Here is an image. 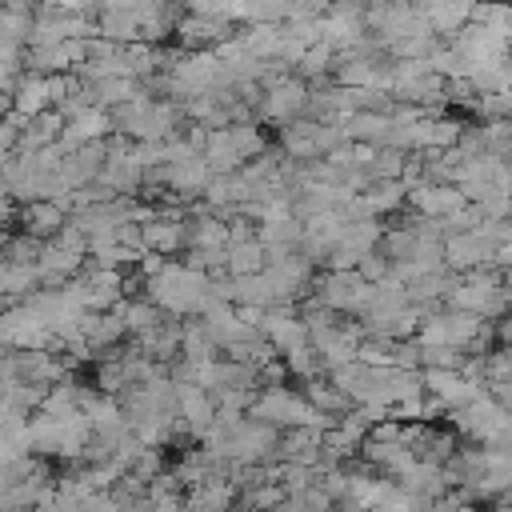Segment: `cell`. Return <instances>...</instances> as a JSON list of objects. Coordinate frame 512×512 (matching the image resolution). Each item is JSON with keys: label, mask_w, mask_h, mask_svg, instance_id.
Listing matches in <instances>:
<instances>
[{"label": "cell", "mask_w": 512, "mask_h": 512, "mask_svg": "<svg viewBox=\"0 0 512 512\" xmlns=\"http://www.w3.org/2000/svg\"><path fill=\"white\" fill-rule=\"evenodd\" d=\"M260 332L276 348V356H292V352L308 348V324L296 308H268L260 320Z\"/></svg>", "instance_id": "8992f818"}, {"label": "cell", "mask_w": 512, "mask_h": 512, "mask_svg": "<svg viewBox=\"0 0 512 512\" xmlns=\"http://www.w3.org/2000/svg\"><path fill=\"white\" fill-rule=\"evenodd\" d=\"M12 116V92H0V120Z\"/></svg>", "instance_id": "e0dca14e"}, {"label": "cell", "mask_w": 512, "mask_h": 512, "mask_svg": "<svg viewBox=\"0 0 512 512\" xmlns=\"http://www.w3.org/2000/svg\"><path fill=\"white\" fill-rule=\"evenodd\" d=\"M364 296H368V280H364L356 268H328V272L312 284V300H320L324 308H332V312H340V316L360 312Z\"/></svg>", "instance_id": "5b68a950"}, {"label": "cell", "mask_w": 512, "mask_h": 512, "mask_svg": "<svg viewBox=\"0 0 512 512\" xmlns=\"http://www.w3.org/2000/svg\"><path fill=\"white\" fill-rule=\"evenodd\" d=\"M144 296L168 316H204V308L216 300L212 296V276L192 268L188 260H168L156 276H148Z\"/></svg>", "instance_id": "6da1fadb"}, {"label": "cell", "mask_w": 512, "mask_h": 512, "mask_svg": "<svg viewBox=\"0 0 512 512\" xmlns=\"http://www.w3.org/2000/svg\"><path fill=\"white\" fill-rule=\"evenodd\" d=\"M96 28L104 40L112 44H136L140 40V12H128V8H104L96 16Z\"/></svg>", "instance_id": "4fadbf2b"}, {"label": "cell", "mask_w": 512, "mask_h": 512, "mask_svg": "<svg viewBox=\"0 0 512 512\" xmlns=\"http://www.w3.org/2000/svg\"><path fill=\"white\" fill-rule=\"evenodd\" d=\"M16 224H20V232H28V236L48 244L68 228V212L56 200H32V204L16 208Z\"/></svg>", "instance_id": "52a82bcc"}, {"label": "cell", "mask_w": 512, "mask_h": 512, "mask_svg": "<svg viewBox=\"0 0 512 512\" xmlns=\"http://www.w3.org/2000/svg\"><path fill=\"white\" fill-rule=\"evenodd\" d=\"M260 88H264V92H260L256 112H260L264 120L288 128V124H296V120L308 116V96H312V92H308V84H304L300 76H288V68H272Z\"/></svg>", "instance_id": "7a4b0ae2"}, {"label": "cell", "mask_w": 512, "mask_h": 512, "mask_svg": "<svg viewBox=\"0 0 512 512\" xmlns=\"http://www.w3.org/2000/svg\"><path fill=\"white\" fill-rule=\"evenodd\" d=\"M32 20H36V16H24V12H12V8H0V40H12V44H24V48H28Z\"/></svg>", "instance_id": "2e32d148"}, {"label": "cell", "mask_w": 512, "mask_h": 512, "mask_svg": "<svg viewBox=\"0 0 512 512\" xmlns=\"http://www.w3.org/2000/svg\"><path fill=\"white\" fill-rule=\"evenodd\" d=\"M0 344L12 352H36V348L52 352V332L28 300H16L0 308Z\"/></svg>", "instance_id": "277c9868"}, {"label": "cell", "mask_w": 512, "mask_h": 512, "mask_svg": "<svg viewBox=\"0 0 512 512\" xmlns=\"http://www.w3.org/2000/svg\"><path fill=\"white\" fill-rule=\"evenodd\" d=\"M112 312L120 316V324H124V332H128V336H144L148 328H156V324L168 316V312H160L148 296H128V300H120Z\"/></svg>", "instance_id": "7c38bea8"}, {"label": "cell", "mask_w": 512, "mask_h": 512, "mask_svg": "<svg viewBox=\"0 0 512 512\" xmlns=\"http://www.w3.org/2000/svg\"><path fill=\"white\" fill-rule=\"evenodd\" d=\"M228 28L232 24H224V20H208V16H188L184 12L172 36L180 40L184 52H212V48H220L228 40Z\"/></svg>", "instance_id": "ba28073f"}, {"label": "cell", "mask_w": 512, "mask_h": 512, "mask_svg": "<svg viewBox=\"0 0 512 512\" xmlns=\"http://www.w3.org/2000/svg\"><path fill=\"white\" fill-rule=\"evenodd\" d=\"M40 252H44V240H36V236H28V232H16V236H8L0 260H12V264H40Z\"/></svg>", "instance_id": "9a60e30c"}, {"label": "cell", "mask_w": 512, "mask_h": 512, "mask_svg": "<svg viewBox=\"0 0 512 512\" xmlns=\"http://www.w3.org/2000/svg\"><path fill=\"white\" fill-rule=\"evenodd\" d=\"M512 288H504V280L496 276V272H468V276H460L456 280V288L448 292V308H460V312H472V316H480V320H488V316H500L504 308H508V296Z\"/></svg>", "instance_id": "3957f363"}, {"label": "cell", "mask_w": 512, "mask_h": 512, "mask_svg": "<svg viewBox=\"0 0 512 512\" xmlns=\"http://www.w3.org/2000/svg\"><path fill=\"white\" fill-rule=\"evenodd\" d=\"M4 244H8V232H4V224H0V252H4Z\"/></svg>", "instance_id": "ac0fdd59"}, {"label": "cell", "mask_w": 512, "mask_h": 512, "mask_svg": "<svg viewBox=\"0 0 512 512\" xmlns=\"http://www.w3.org/2000/svg\"><path fill=\"white\" fill-rule=\"evenodd\" d=\"M48 108H52V104H48V80L36 76V72H24L20 84L12 88V112L28 124L32 116H40V112H48Z\"/></svg>", "instance_id": "30bf717a"}, {"label": "cell", "mask_w": 512, "mask_h": 512, "mask_svg": "<svg viewBox=\"0 0 512 512\" xmlns=\"http://www.w3.org/2000/svg\"><path fill=\"white\" fill-rule=\"evenodd\" d=\"M32 292H40V272H36V264L0 260V296H4V304L28 300Z\"/></svg>", "instance_id": "8fae6325"}, {"label": "cell", "mask_w": 512, "mask_h": 512, "mask_svg": "<svg viewBox=\"0 0 512 512\" xmlns=\"http://www.w3.org/2000/svg\"><path fill=\"white\" fill-rule=\"evenodd\" d=\"M268 268V252L260 240L248 244H228V276H256Z\"/></svg>", "instance_id": "5bb4252c"}, {"label": "cell", "mask_w": 512, "mask_h": 512, "mask_svg": "<svg viewBox=\"0 0 512 512\" xmlns=\"http://www.w3.org/2000/svg\"><path fill=\"white\" fill-rule=\"evenodd\" d=\"M232 504H236V480H228V472H216L212 480L188 492V512H232Z\"/></svg>", "instance_id": "9c48e42d"}]
</instances>
